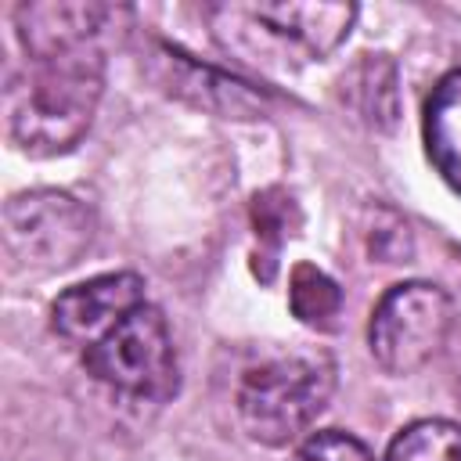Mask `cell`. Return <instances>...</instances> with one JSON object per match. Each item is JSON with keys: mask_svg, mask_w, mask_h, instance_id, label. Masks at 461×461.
Instances as JSON below:
<instances>
[{"mask_svg": "<svg viewBox=\"0 0 461 461\" xmlns=\"http://www.w3.org/2000/svg\"><path fill=\"white\" fill-rule=\"evenodd\" d=\"M104 90L101 43L32 54L4 86V115L11 140L29 155H61L76 148L97 112Z\"/></svg>", "mask_w": 461, "mask_h": 461, "instance_id": "6da1fadb", "label": "cell"}, {"mask_svg": "<svg viewBox=\"0 0 461 461\" xmlns=\"http://www.w3.org/2000/svg\"><path fill=\"white\" fill-rule=\"evenodd\" d=\"M90 238V209L65 191H29L4 205V252L18 270H65L86 252Z\"/></svg>", "mask_w": 461, "mask_h": 461, "instance_id": "5b68a950", "label": "cell"}, {"mask_svg": "<svg viewBox=\"0 0 461 461\" xmlns=\"http://www.w3.org/2000/svg\"><path fill=\"white\" fill-rule=\"evenodd\" d=\"M335 389V364L324 349H281L249 364L238 378V418L256 443H295Z\"/></svg>", "mask_w": 461, "mask_h": 461, "instance_id": "3957f363", "label": "cell"}, {"mask_svg": "<svg viewBox=\"0 0 461 461\" xmlns=\"http://www.w3.org/2000/svg\"><path fill=\"white\" fill-rule=\"evenodd\" d=\"M112 7L104 4H68V0H50V4H22L14 11L18 40L25 54H58L86 43H101V29Z\"/></svg>", "mask_w": 461, "mask_h": 461, "instance_id": "ba28073f", "label": "cell"}, {"mask_svg": "<svg viewBox=\"0 0 461 461\" xmlns=\"http://www.w3.org/2000/svg\"><path fill=\"white\" fill-rule=\"evenodd\" d=\"M137 306H144V277L140 274H130V270L101 274V277L65 288L50 306V324L65 342L86 349Z\"/></svg>", "mask_w": 461, "mask_h": 461, "instance_id": "52a82bcc", "label": "cell"}, {"mask_svg": "<svg viewBox=\"0 0 461 461\" xmlns=\"http://www.w3.org/2000/svg\"><path fill=\"white\" fill-rule=\"evenodd\" d=\"M292 461H375V457L360 439L346 432H313L295 447Z\"/></svg>", "mask_w": 461, "mask_h": 461, "instance_id": "7c38bea8", "label": "cell"}, {"mask_svg": "<svg viewBox=\"0 0 461 461\" xmlns=\"http://www.w3.org/2000/svg\"><path fill=\"white\" fill-rule=\"evenodd\" d=\"M288 306L303 324L324 328V324H331V317H339L342 292L324 270H317L313 263H299L288 281Z\"/></svg>", "mask_w": 461, "mask_h": 461, "instance_id": "8fae6325", "label": "cell"}, {"mask_svg": "<svg viewBox=\"0 0 461 461\" xmlns=\"http://www.w3.org/2000/svg\"><path fill=\"white\" fill-rule=\"evenodd\" d=\"M83 367L112 393L133 400H169L176 393V349L162 310L151 303L126 313L108 335L83 349Z\"/></svg>", "mask_w": 461, "mask_h": 461, "instance_id": "277c9868", "label": "cell"}, {"mask_svg": "<svg viewBox=\"0 0 461 461\" xmlns=\"http://www.w3.org/2000/svg\"><path fill=\"white\" fill-rule=\"evenodd\" d=\"M425 144L443 180L461 194V68L439 79L425 104Z\"/></svg>", "mask_w": 461, "mask_h": 461, "instance_id": "9c48e42d", "label": "cell"}, {"mask_svg": "<svg viewBox=\"0 0 461 461\" xmlns=\"http://www.w3.org/2000/svg\"><path fill=\"white\" fill-rule=\"evenodd\" d=\"M450 295L429 281H407L389 288L367 324L371 357L389 375H414L425 367L450 331Z\"/></svg>", "mask_w": 461, "mask_h": 461, "instance_id": "8992f818", "label": "cell"}, {"mask_svg": "<svg viewBox=\"0 0 461 461\" xmlns=\"http://www.w3.org/2000/svg\"><path fill=\"white\" fill-rule=\"evenodd\" d=\"M385 461H461V425L443 418L414 421L389 443Z\"/></svg>", "mask_w": 461, "mask_h": 461, "instance_id": "30bf717a", "label": "cell"}, {"mask_svg": "<svg viewBox=\"0 0 461 461\" xmlns=\"http://www.w3.org/2000/svg\"><path fill=\"white\" fill-rule=\"evenodd\" d=\"M212 40L238 61L263 72H292L331 54L353 29V4H216L205 11Z\"/></svg>", "mask_w": 461, "mask_h": 461, "instance_id": "7a4b0ae2", "label": "cell"}]
</instances>
